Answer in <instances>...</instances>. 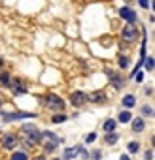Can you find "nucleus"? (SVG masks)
<instances>
[{
    "instance_id": "423d86ee",
    "label": "nucleus",
    "mask_w": 155,
    "mask_h": 160,
    "mask_svg": "<svg viewBox=\"0 0 155 160\" xmlns=\"http://www.w3.org/2000/svg\"><path fill=\"white\" fill-rule=\"evenodd\" d=\"M70 102H72V106H74V108H82L83 104H87V94H85V92H82V91H76V92H72Z\"/></svg>"
},
{
    "instance_id": "9d476101",
    "label": "nucleus",
    "mask_w": 155,
    "mask_h": 160,
    "mask_svg": "<svg viewBox=\"0 0 155 160\" xmlns=\"http://www.w3.org/2000/svg\"><path fill=\"white\" fill-rule=\"evenodd\" d=\"M10 87H12V91H13V94H25L29 89H27V85L21 81V79H13V81H10Z\"/></svg>"
},
{
    "instance_id": "1a4fd4ad",
    "label": "nucleus",
    "mask_w": 155,
    "mask_h": 160,
    "mask_svg": "<svg viewBox=\"0 0 155 160\" xmlns=\"http://www.w3.org/2000/svg\"><path fill=\"white\" fill-rule=\"evenodd\" d=\"M17 143H19V139L15 134H4L2 136V147L4 149H15Z\"/></svg>"
},
{
    "instance_id": "7c9ffc66",
    "label": "nucleus",
    "mask_w": 155,
    "mask_h": 160,
    "mask_svg": "<svg viewBox=\"0 0 155 160\" xmlns=\"http://www.w3.org/2000/svg\"><path fill=\"white\" fill-rule=\"evenodd\" d=\"M2 64H4V58H2V57H0V68H2Z\"/></svg>"
},
{
    "instance_id": "f03ea898",
    "label": "nucleus",
    "mask_w": 155,
    "mask_h": 160,
    "mask_svg": "<svg viewBox=\"0 0 155 160\" xmlns=\"http://www.w3.org/2000/svg\"><path fill=\"white\" fill-rule=\"evenodd\" d=\"M23 134H25V143L27 145H34L40 141V132L36 130L34 124H25L23 126Z\"/></svg>"
},
{
    "instance_id": "2f4dec72",
    "label": "nucleus",
    "mask_w": 155,
    "mask_h": 160,
    "mask_svg": "<svg viewBox=\"0 0 155 160\" xmlns=\"http://www.w3.org/2000/svg\"><path fill=\"white\" fill-rule=\"evenodd\" d=\"M53 160H61V158H53Z\"/></svg>"
},
{
    "instance_id": "4be33fe9",
    "label": "nucleus",
    "mask_w": 155,
    "mask_h": 160,
    "mask_svg": "<svg viewBox=\"0 0 155 160\" xmlns=\"http://www.w3.org/2000/svg\"><path fill=\"white\" fill-rule=\"evenodd\" d=\"M144 60H146V70L151 72V70H153V57H146Z\"/></svg>"
},
{
    "instance_id": "9b49d317",
    "label": "nucleus",
    "mask_w": 155,
    "mask_h": 160,
    "mask_svg": "<svg viewBox=\"0 0 155 160\" xmlns=\"http://www.w3.org/2000/svg\"><path fill=\"white\" fill-rule=\"evenodd\" d=\"M95 102V104H104L106 102V92L104 91H95V92H91L89 96H87V102Z\"/></svg>"
},
{
    "instance_id": "5701e85b",
    "label": "nucleus",
    "mask_w": 155,
    "mask_h": 160,
    "mask_svg": "<svg viewBox=\"0 0 155 160\" xmlns=\"http://www.w3.org/2000/svg\"><path fill=\"white\" fill-rule=\"evenodd\" d=\"M117 62H119V66H121V68H127V66H129V58H127V57H123V55L117 58Z\"/></svg>"
},
{
    "instance_id": "473e14b6",
    "label": "nucleus",
    "mask_w": 155,
    "mask_h": 160,
    "mask_svg": "<svg viewBox=\"0 0 155 160\" xmlns=\"http://www.w3.org/2000/svg\"><path fill=\"white\" fill-rule=\"evenodd\" d=\"M0 106H2V100H0Z\"/></svg>"
},
{
    "instance_id": "ddd939ff",
    "label": "nucleus",
    "mask_w": 155,
    "mask_h": 160,
    "mask_svg": "<svg viewBox=\"0 0 155 160\" xmlns=\"http://www.w3.org/2000/svg\"><path fill=\"white\" fill-rule=\"evenodd\" d=\"M102 128H104V132H106V134H112V132H115V121H114V119H108V121H104Z\"/></svg>"
},
{
    "instance_id": "7ed1b4c3",
    "label": "nucleus",
    "mask_w": 155,
    "mask_h": 160,
    "mask_svg": "<svg viewBox=\"0 0 155 160\" xmlns=\"http://www.w3.org/2000/svg\"><path fill=\"white\" fill-rule=\"evenodd\" d=\"M44 104H45V108H49L53 111H61L62 113V109H64V100L61 96H57V94H47Z\"/></svg>"
},
{
    "instance_id": "4468645a",
    "label": "nucleus",
    "mask_w": 155,
    "mask_h": 160,
    "mask_svg": "<svg viewBox=\"0 0 155 160\" xmlns=\"http://www.w3.org/2000/svg\"><path fill=\"white\" fill-rule=\"evenodd\" d=\"M132 130H134V132H142V130H144V121H142L140 117H136V119L132 121Z\"/></svg>"
},
{
    "instance_id": "393cba45",
    "label": "nucleus",
    "mask_w": 155,
    "mask_h": 160,
    "mask_svg": "<svg viewBox=\"0 0 155 160\" xmlns=\"http://www.w3.org/2000/svg\"><path fill=\"white\" fill-rule=\"evenodd\" d=\"M138 4H140L144 10H147V8H149V0H138Z\"/></svg>"
},
{
    "instance_id": "bb28decb",
    "label": "nucleus",
    "mask_w": 155,
    "mask_h": 160,
    "mask_svg": "<svg viewBox=\"0 0 155 160\" xmlns=\"http://www.w3.org/2000/svg\"><path fill=\"white\" fill-rule=\"evenodd\" d=\"M146 160H153V151H147L146 152Z\"/></svg>"
},
{
    "instance_id": "f257e3e1",
    "label": "nucleus",
    "mask_w": 155,
    "mask_h": 160,
    "mask_svg": "<svg viewBox=\"0 0 155 160\" xmlns=\"http://www.w3.org/2000/svg\"><path fill=\"white\" fill-rule=\"evenodd\" d=\"M40 139L44 141V151H45V152H51V151H55V149L59 147V143H61V138H59L57 134L49 132V130L42 132V134H40Z\"/></svg>"
},
{
    "instance_id": "a878e982",
    "label": "nucleus",
    "mask_w": 155,
    "mask_h": 160,
    "mask_svg": "<svg viewBox=\"0 0 155 160\" xmlns=\"http://www.w3.org/2000/svg\"><path fill=\"white\" fill-rule=\"evenodd\" d=\"M142 111H144V115H153V109H151L149 106H144V109H142Z\"/></svg>"
},
{
    "instance_id": "f8f14e48",
    "label": "nucleus",
    "mask_w": 155,
    "mask_h": 160,
    "mask_svg": "<svg viewBox=\"0 0 155 160\" xmlns=\"http://www.w3.org/2000/svg\"><path fill=\"white\" fill-rule=\"evenodd\" d=\"M80 152H82V145L68 147V149H64V158H66V160H72V158H76Z\"/></svg>"
},
{
    "instance_id": "20e7f679",
    "label": "nucleus",
    "mask_w": 155,
    "mask_h": 160,
    "mask_svg": "<svg viewBox=\"0 0 155 160\" xmlns=\"http://www.w3.org/2000/svg\"><path fill=\"white\" fill-rule=\"evenodd\" d=\"M36 113L30 111H15V113H4V121L12 122V121H21V119H34Z\"/></svg>"
},
{
    "instance_id": "aec40b11",
    "label": "nucleus",
    "mask_w": 155,
    "mask_h": 160,
    "mask_svg": "<svg viewBox=\"0 0 155 160\" xmlns=\"http://www.w3.org/2000/svg\"><path fill=\"white\" fill-rule=\"evenodd\" d=\"M12 160H29V156H27V152H13L12 154Z\"/></svg>"
},
{
    "instance_id": "cd10ccee",
    "label": "nucleus",
    "mask_w": 155,
    "mask_h": 160,
    "mask_svg": "<svg viewBox=\"0 0 155 160\" xmlns=\"http://www.w3.org/2000/svg\"><path fill=\"white\" fill-rule=\"evenodd\" d=\"M95 160H100V151H97V152H95Z\"/></svg>"
},
{
    "instance_id": "412c9836",
    "label": "nucleus",
    "mask_w": 155,
    "mask_h": 160,
    "mask_svg": "<svg viewBox=\"0 0 155 160\" xmlns=\"http://www.w3.org/2000/svg\"><path fill=\"white\" fill-rule=\"evenodd\" d=\"M138 149H140V143L138 141H131L129 143V152H138Z\"/></svg>"
},
{
    "instance_id": "2eb2a0df",
    "label": "nucleus",
    "mask_w": 155,
    "mask_h": 160,
    "mask_svg": "<svg viewBox=\"0 0 155 160\" xmlns=\"http://www.w3.org/2000/svg\"><path fill=\"white\" fill-rule=\"evenodd\" d=\"M134 104H136V98H134L132 94H127V96L123 98V106H125V108H132Z\"/></svg>"
},
{
    "instance_id": "c756f323",
    "label": "nucleus",
    "mask_w": 155,
    "mask_h": 160,
    "mask_svg": "<svg viewBox=\"0 0 155 160\" xmlns=\"http://www.w3.org/2000/svg\"><path fill=\"white\" fill-rule=\"evenodd\" d=\"M34 160H45V158H44V156H36Z\"/></svg>"
},
{
    "instance_id": "dca6fc26",
    "label": "nucleus",
    "mask_w": 155,
    "mask_h": 160,
    "mask_svg": "<svg viewBox=\"0 0 155 160\" xmlns=\"http://www.w3.org/2000/svg\"><path fill=\"white\" fill-rule=\"evenodd\" d=\"M10 81H12V79H10V73H8V72H0V83L8 87Z\"/></svg>"
},
{
    "instance_id": "c85d7f7f",
    "label": "nucleus",
    "mask_w": 155,
    "mask_h": 160,
    "mask_svg": "<svg viewBox=\"0 0 155 160\" xmlns=\"http://www.w3.org/2000/svg\"><path fill=\"white\" fill-rule=\"evenodd\" d=\"M119 160H131V158H129L127 154H121V156H119Z\"/></svg>"
},
{
    "instance_id": "6ab92c4d",
    "label": "nucleus",
    "mask_w": 155,
    "mask_h": 160,
    "mask_svg": "<svg viewBox=\"0 0 155 160\" xmlns=\"http://www.w3.org/2000/svg\"><path fill=\"white\" fill-rule=\"evenodd\" d=\"M131 117H132V115H131L129 111H121V113H119V122H129Z\"/></svg>"
},
{
    "instance_id": "6e6552de",
    "label": "nucleus",
    "mask_w": 155,
    "mask_h": 160,
    "mask_svg": "<svg viewBox=\"0 0 155 160\" xmlns=\"http://www.w3.org/2000/svg\"><path fill=\"white\" fill-rule=\"evenodd\" d=\"M119 15H121V19H125L129 25H134V23H136V12H132L129 6L121 8V10H119Z\"/></svg>"
},
{
    "instance_id": "39448f33",
    "label": "nucleus",
    "mask_w": 155,
    "mask_h": 160,
    "mask_svg": "<svg viewBox=\"0 0 155 160\" xmlns=\"http://www.w3.org/2000/svg\"><path fill=\"white\" fill-rule=\"evenodd\" d=\"M121 38H123L125 42H136V40H138V28H136L134 25H127V27L123 28V32H121Z\"/></svg>"
},
{
    "instance_id": "f3484780",
    "label": "nucleus",
    "mask_w": 155,
    "mask_h": 160,
    "mask_svg": "<svg viewBox=\"0 0 155 160\" xmlns=\"http://www.w3.org/2000/svg\"><path fill=\"white\" fill-rule=\"evenodd\" d=\"M66 119H68V117H66V115H64V113H55V115H53V119H51V121H53V122H55V124H59V122H64V121H66Z\"/></svg>"
},
{
    "instance_id": "b1692460",
    "label": "nucleus",
    "mask_w": 155,
    "mask_h": 160,
    "mask_svg": "<svg viewBox=\"0 0 155 160\" xmlns=\"http://www.w3.org/2000/svg\"><path fill=\"white\" fill-rule=\"evenodd\" d=\"M95 139H97V134H95V132H91V134H87V138H85V141H87V143H93Z\"/></svg>"
},
{
    "instance_id": "a211bd4d",
    "label": "nucleus",
    "mask_w": 155,
    "mask_h": 160,
    "mask_svg": "<svg viewBox=\"0 0 155 160\" xmlns=\"http://www.w3.org/2000/svg\"><path fill=\"white\" fill-rule=\"evenodd\" d=\"M104 141H106V143H110V145H114V143L117 141V134H115V132H112V134H106Z\"/></svg>"
},
{
    "instance_id": "0eeeda50",
    "label": "nucleus",
    "mask_w": 155,
    "mask_h": 160,
    "mask_svg": "<svg viewBox=\"0 0 155 160\" xmlns=\"http://www.w3.org/2000/svg\"><path fill=\"white\" fill-rule=\"evenodd\" d=\"M106 75L110 77V81H112V85L115 87V89H121L123 85H125V79L117 73V72H114V70H110V68H106Z\"/></svg>"
}]
</instances>
